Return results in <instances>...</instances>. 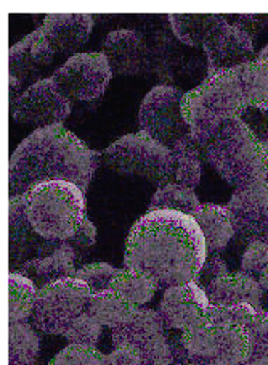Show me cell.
<instances>
[{
  "label": "cell",
  "instance_id": "cell-1",
  "mask_svg": "<svg viewBox=\"0 0 268 365\" xmlns=\"http://www.w3.org/2000/svg\"><path fill=\"white\" fill-rule=\"evenodd\" d=\"M208 255L195 217L177 211H148L129 232L124 266L143 270L169 288L195 282Z\"/></svg>",
  "mask_w": 268,
  "mask_h": 365
},
{
  "label": "cell",
  "instance_id": "cell-2",
  "mask_svg": "<svg viewBox=\"0 0 268 365\" xmlns=\"http://www.w3.org/2000/svg\"><path fill=\"white\" fill-rule=\"evenodd\" d=\"M100 153L87 147L65 125L37 129L24 138L9 163L10 197L26 193L43 182H73L87 192L95 175Z\"/></svg>",
  "mask_w": 268,
  "mask_h": 365
},
{
  "label": "cell",
  "instance_id": "cell-3",
  "mask_svg": "<svg viewBox=\"0 0 268 365\" xmlns=\"http://www.w3.org/2000/svg\"><path fill=\"white\" fill-rule=\"evenodd\" d=\"M182 108L191 137L204 148L223 124L241 119L249 108L238 69L210 74L186 91Z\"/></svg>",
  "mask_w": 268,
  "mask_h": 365
},
{
  "label": "cell",
  "instance_id": "cell-4",
  "mask_svg": "<svg viewBox=\"0 0 268 365\" xmlns=\"http://www.w3.org/2000/svg\"><path fill=\"white\" fill-rule=\"evenodd\" d=\"M21 198L28 222L43 240L70 242L87 219L85 193L73 182H43Z\"/></svg>",
  "mask_w": 268,
  "mask_h": 365
},
{
  "label": "cell",
  "instance_id": "cell-5",
  "mask_svg": "<svg viewBox=\"0 0 268 365\" xmlns=\"http://www.w3.org/2000/svg\"><path fill=\"white\" fill-rule=\"evenodd\" d=\"M204 155L235 188L264 182L268 178L267 145L242 119L223 124L214 138L205 143Z\"/></svg>",
  "mask_w": 268,
  "mask_h": 365
},
{
  "label": "cell",
  "instance_id": "cell-6",
  "mask_svg": "<svg viewBox=\"0 0 268 365\" xmlns=\"http://www.w3.org/2000/svg\"><path fill=\"white\" fill-rule=\"evenodd\" d=\"M103 163L116 174L145 179L159 188L172 184V150L143 132L111 143L103 152Z\"/></svg>",
  "mask_w": 268,
  "mask_h": 365
},
{
  "label": "cell",
  "instance_id": "cell-7",
  "mask_svg": "<svg viewBox=\"0 0 268 365\" xmlns=\"http://www.w3.org/2000/svg\"><path fill=\"white\" fill-rule=\"evenodd\" d=\"M151 74L161 86L195 89L208 78L204 52L180 42L172 31L161 29L151 43Z\"/></svg>",
  "mask_w": 268,
  "mask_h": 365
},
{
  "label": "cell",
  "instance_id": "cell-8",
  "mask_svg": "<svg viewBox=\"0 0 268 365\" xmlns=\"http://www.w3.org/2000/svg\"><path fill=\"white\" fill-rule=\"evenodd\" d=\"M92 289L85 282L68 277L39 288L33 324L47 335H65L70 325L87 311Z\"/></svg>",
  "mask_w": 268,
  "mask_h": 365
},
{
  "label": "cell",
  "instance_id": "cell-9",
  "mask_svg": "<svg viewBox=\"0 0 268 365\" xmlns=\"http://www.w3.org/2000/svg\"><path fill=\"white\" fill-rule=\"evenodd\" d=\"M185 92L172 86H156L143 98L139 110L140 132L171 148L190 134L182 102Z\"/></svg>",
  "mask_w": 268,
  "mask_h": 365
},
{
  "label": "cell",
  "instance_id": "cell-10",
  "mask_svg": "<svg viewBox=\"0 0 268 365\" xmlns=\"http://www.w3.org/2000/svg\"><path fill=\"white\" fill-rule=\"evenodd\" d=\"M113 74L102 52H89L70 56L52 79L70 102H93L103 96Z\"/></svg>",
  "mask_w": 268,
  "mask_h": 365
},
{
  "label": "cell",
  "instance_id": "cell-11",
  "mask_svg": "<svg viewBox=\"0 0 268 365\" xmlns=\"http://www.w3.org/2000/svg\"><path fill=\"white\" fill-rule=\"evenodd\" d=\"M70 115L71 102L61 93L52 78L36 81L11 106L14 119L37 129L58 125Z\"/></svg>",
  "mask_w": 268,
  "mask_h": 365
},
{
  "label": "cell",
  "instance_id": "cell-12",
  "mask_svg": "<svg viewBox=\"0 0 268 365\" xmlns=\"http://www.w3.org/2000/svg\"><path fill=\"white\" fill-rule=\"evenodd\" d=\"M203 52L208 61V76L236 69L252 60L254 37L220 15V20L203 43Z\"/></svg>",
  "mask_w": 268,
  "mask_h": 365
},
{
  "label": "cell",
  "instance_id": "cell-13",
  "mask_svg": "<svg viewBox=\"0 0 268 365\" xmlns=\"http://www.w3.org/2000/svg\"><path fill=\"white\" fill-rule=\"evenodd\" d=\"M53 47L50 46L42 28H37L34 33L24 37L9 52V79H10V105L14 106L15 100L20 98L23 87L31 81L39 78L43 68L50 66L55 60Z\"/></svg>",
  "mask_w": 268,
  "mask_h": 365
},
{
  "label": "cell",
  "instance_id": "cell-14",
  "mask_svg": "<svg viewBox=\"0 0 268 365\" xmlns=\"http://www.w3.org/2000/svg\"><path fill=\"white\" fill-rule=\"evenodd\" d=\"M236 234L251 242L268 243V182L236 188L228 201Z\"/></svg>",
  "mask_w": 268,
  "mask_h": 365
},
{
  "label": "cell",
  "instance_id": "cell-15",
  "mask_svg": "<svg viewBox=\"0 0 268 365\" xmlns=\"http://www.w3.org/2000/svg\"><path fill=\"white\" fill-rule=\"evenodd\" d=\"M102 53L114 74L140 76L151 73V47L139 31L117 29L109 33L102 43Z\"/></svg>",
  "mask_w": 268,
  "mask_h": 365
},
{
  "label": "cell",
  "instance_id": "cell-16",
  "mask_svg": "<svg viewBox=\"0 0 268 365\" xmlns=\"http://www.w3.org/2000/svg\"><path fill=\"white\" fill-rule=\"evenodd\" d=\"M210 301L205 289L195 282L166 288L159 314L167 329L185 330L208 319Z\"/></svg>",
  "mask_w": 268,
  "mask_h": 365
},
{
  "label": "cell",
  "instance_id": "cell-17",
  "mask_svg": "<svg viewBox=\"0 0 268 365\" xmlns=\"http://www.w3.org/2000/svg\"><path fill=\"white\" fill-rule=\"evenodd\" d=\"M41 28L55 53L66 56L76 53L89 41L93 16L89 14H48Z\"/></svg>",
  "mask_w": 268,
  "mask_h": 365
},
{
  "label": "cell",
  "instance_id": "cell-18",
  "mask_svg": "<svg viewBox=\"0 0 268 365\" xmlns=\"http://www.w3.org/2000/svg\"><path fill=\"white\" fill-rule=\"evenodd\" d=\"M210 304L232 306L240 303L252 304L262 311V294L264 289L260 282L245 272H228L215 279L205 288Z\"/></svg>",
  "mask_w": 268,
  "mask_h": 365
},
{
  "label": "cell",
  "instance_id": "cell-19",
  "mask_svg": "<svg viewBox=\"0 0 268 365\" xmlns=\"http://www.w3.org/2000/svg\"><path fill=\"white\" fill-rule=\"evenodd\" d=\"M76 257L77 255L71 245L61 242L53 253L28 261L18 272L29 277L36 285L42 288L52 282L76 275Z\"/></svg>",
  "mask_w": 268,
  "mask_h": 365
},
{
  "label": "cell",
  "instance_id": "cell-20",
  "mask_svg": "<svg viewBox=\"0 0 268 365\" xmlns=\"http://www.w3.org/2000/svg\"><path fill=\"white\" fill-rule=\"evenodd\" d=\"M193 217L201 227L210 253L225 250L227 245L233 240L236 230L228 206L205 203L199 206Z\"/></svg>",
  "mask_w": 268,
  "mask_h": 365
},
{
  "label": "cell",
  "instance_id": "cell-21",
  "mask_svg": "<svg viewBox=\"0 0 268 365\" xmlns=\"http://www.w3.org/2000/svg\"><path fill=\"white\" fill-rule=\"evenodd\" d=\"M9 238H10V264L20 262L31 250L37 248L41 253L43 240L36 234L34 229L28 222L26 212H24L21 195L10 197L9 203Z\"/></svg>",
  "mask_w": 268,
  "mask_h": 365
},
{
  "label": "cell",
  "instance_id": "cell-22",
  "mask_svg": "<svg viewBox=\"0 0 268 365\" xmlns=\"http://www.w3.org/2000/svg\"><path fill=\"white\" fill-rule=\"evenodd\" d=\"M164 330L166 325L159 311L140 307L127 324L113 330V344L114 348L121 344H132L141 349L154 338L164 335Z\"/></svg>",
  "mask_w": 268,
  "mask_h": 365
},
{
  "label": "cell",
  "instance_id": "cell-23",
  "mask_svg": "<svg viewBox=\"0 0 268 365\" xmlns=\"http://www.w3.org/2000/svg\"><path fill=\"white\" fill-rule=\"evenodd\" d=\"M201 145H199L191 134L172 147V184H178L188 188L199 185L203 178V158Z\"/></svg>",
  "mask_w": 268,
  "mask_h": 365
},
{
  "label": "cell",
  "instance_id": "cell-24",
  "mask_svg": "<svg viewBox=\"0 0 268 365\" xmlns=\"http://www.w3.org/2000/svg\"><path fill=\"white\" fill-rule=\"evenodd\" d=\"M139 309L140 307H136L111 288L92 293L89 306H87V312L92 314L103 327H109L113 330L127 324Z\"/></svg>",
  "mask_w": 268,
  "mask_h": 365
},
{
  "label": "cell",
  "instance_id": "cell-25",
  "mask_svg": "<svg viewBox=\"0 0 268 365\" xmlns=\"http://www.w3.org/2000/svg\"><path fill=\"white\" fill-rule=\"evenodd\" d=\"M217 325V324H215ZM252 339L247 327L222 324L217 325L215 357L209 362L235 364L251 361Z\"/></svg>",
  "mask_w": 268,
  "mask_h": 365
},
{
  "label": "cell",
  "instance_id": "cell-26",
  "mask_svg": "<svg viewBox=\"0 0 268 365\" xmlns=\"http://www.w3.org/2000/svg\"><path fill=\"white\" fill-rule=\"evenodd\" d=\"M171 31L177 39L188 47H203L220 15L215 14H172L167 16Z\"/></svg>",
  "mask_w": 268,
  "mask_h": 365
},
{
  "label": "cell",
  "instance_id": "cell-27",
  "mask_svg": "<svg viewBox=\"0 0 268 365\" xmlns=\"http://www.w3.org/2000/svg\"><path fill=\"white\" fill-rule=\"evenodd\" d=\"M39 288L29 277L9 274V324H24L33 317Z\"/></svg>",
  "mask_w": 268,
  "mask_h": 365
},
{
  "label": "cell",
  "instance_id": "cell-28",
  "mask_svg": "<svg viewBox=\"0 0 268 365\" xmlns=\"http://www.w3.org/2000/svg\"><path fill=\"white\" fill-rule=\"evenodd\" d=\"M159 282L143 270L136 269H121L116 279L111 283V289H114L124 298L136 307L149 303L159 289Z\"/></svg>",
  "mask_w": 268,
  "mask_h": 365
},
{
  "label": "cell",
  "instance_id": "cell-29",
  "mask_svg": "<svg viewBox=\"0 0 268 365\" xmlns=\"http://www.w3.org/2000/svg\"><path fill=\"white\" fill-rule=\"evenodd\" d=\"M238 69L249 108L268 113V63L255 56Z\"/></svg>",
  "mask_w": 268,
  "mask_h": 365
},
{
  "label": "cell",
  "instance_id": "cell-30",
  "mask_svg": "<svg viewBox=\"0 0 268 365\" xmlns=\"http://www.w3.org/2000/svg\"><path fill=\"white\" fill-rule=\"evenodd\" d=\"M41 339L29 324H9V365H34Z\"/></svg>",
  "mask_w": 268,
  "mask_h": 365
},
{
  "label": "cell",
  "instance_id": "cell-31",
  "mask_svg": "<svg viewBox=\"0 0 268 365\" xmlns=\"http://www.w3.org/2000/svg\"><path fill=\"white\" fill-rule=\"evenodd\" d=\"M199 206L201 203L193 188L178 184H167L158 188V192L153 195L148 211H177L193 216L199 210Z\"/></svg>",
  "mask_w": 268,
  "mask_h": 365
},
{
  "label": "cell",
  "instance_id": "cell-32",
  "mask_svg": "<svg viewBox=\"0 0 268 365\" xmlns=\"http://www.w3.org/2000/svg\"><path fill=\"white\" fill-rule=\"evenodd\" d=\"M180 336H182V343L190 354L204 362H209L215 357L217 325L210 322L209 317L185 329L180 333Z\"/></svg>",
  "mask_w": 268,
  "mask_h": 365
},
{
  "label": "cell",
  "instance_id": "cell-33",
  "mask_svg": "<svg viewBox=\"0 0 268 365\" xmlns=\"http://www.w3.org/2000/svg\"><path fill=\"white\" fill-rule=\"evenodd\" d=\"M259 309H255L252 304L240 303L232 306H215L210 304L208 317L210 322L217 325L230 324V325H241L251 329V325L255 322L259 316Z\"/></svg>",
  "mask_w": 268,
  "mask_h": 365
},
{
  "label": "cell",
  "instance_id": "cell-34",
  "mask_svg": "<svg viewBox=\"0 0 268 365\" xmlns=\"http://www.w3.org/2000/svg\"><path fill=\"white\" fill-rule=\"evenodd\" d=\"M102 330L103 325L100 324L92 314L85 311L74 320L63 336L68 339L70 344L97 348V343L100 341V336H102Z\"/></svg>",
  "mask_w": 268,
  "mask_h": 365
},
{
  "label": "cell",
  "instance_id": "cell-35",
  "mask_svg": "<svg viewBox=\"0 0 268 365\" xmlns=\"http://www.w3.org/2000/svg\"><path fill=\"white\" fill-rule=\"evenodd\" d=\"M119 270L121 269H116L108 262H92L77 269L74 277L85 282L90 287L92 293H98L111 288V283H113L117 274H119Z\"/></svg>",
  "mask_w": 268,
  "mask_h": 365
},
{
  "label": "cell",
  "instance_id": "cell-36",
  "mask_svg": "<svg viewBox=\"0 0 268 365\" xmlns=\"http://www.w3.org/2000/svg\"><path fill=\"white\" fill-rule=\"evenodd\" d=\"M48 365H108V357L97 348L70 344L61 349Z\"/></svg>",
  "mask_w": 268,
  "mask_h": 365
},
{
  "label": "cell",
  "instance_id": "cell-37",
  "mask_svg": "<svg viewBox=\"0 0 268 365\" xmlns=\"http://www.w3.org/2000/svg\"><path fill=\"white\" fill-rule=\"evenodd\" d=\"M254 365H268V311H260L255 322L251 325Z\"/></svg>",
  "mask_w": 268,
  "mask_h": 365
},
{
  "label": "cell",
  "instance_id": "cell-38",
  "mask_svg": "<svg viewBox=\"0 0 268 365\" xmlns=\"http://www.w3.org/2000/svg\"><path fill=\"white\" fill-rule=\"evenodd\" d=\"M268 269V243L251 242L241 257V272L262 275Z\"/></svg>",
  "mask_w": 268,
  "mask_h": 365
},
{
  "label": "cell",
  "instance_id": "cell-39",
  "mask_svg": "<svg viewBox=\"0 0 268 365\" xmlns=\"http://www.w3.org/2000/svg\"><path fill=\"white\" fill-rule=\"evenodd\" d=\"M140 352L143 365H171L172 362V346L166 333L143 346Z\"/></svg>",
  "mask_w": 268,
  "mask_h": 365
},
{
  "label": "cell",
  "instance_id": "cell-40",
  "mask_svg": "<svg viewBox=\"0 0 268 365\" xmlns=\"http://www.w3.org/2000/svg\"><path fill=\"white\" fill-rule=\"evenodd\" d=\"M73 247V250L76 251V255L85 253L89 251L93 245L97 243V227L93 225V222H90L89 219H85L84 224L80 225L79 230L76 232L70 242H68Z\"/></svg>",
  "mask_w": 268,
  "mask_h": 365
},
{
  "label": "cell",
  "instance_id": "cell-41",
  "mask_svg": "<svg viewBox=\"0 0 268 365\" xmlns=\"http://www.w3.org/2000/svg\"><path fill=\"white\" fill-rule=\"evenodd\" d=\"M108 365H143L141 352L132 344H121L109 352Z\"/></svg>",
  "mask_w": 268,
  "mask_h": 365
},
{
  "label": "cell",
  "instance_id": "cell-42",
  "mask_svg": "<svg viewBox=\"0 0 268 365\" xmlns=\"http://www.w3.org/2000/svg\"><path fill=\"white\" fill-rule=\"evenodd\" d=\"M227 274H228L227 262L223 261L219 255H214V256L208 257V261H205L201 274H199L196 282L198 283L204 282L205 288H208L215 279H219V277L227 275Z\"/></svg>",
  "mask_w": 268,
  "mask_h": 365
},
{
  "label": "cell",
  "instance_id": "cell-43",
  "mask_svg": "<svg viewBox=\"0 0 268 365\" xmlns=\"http://www.w3.org/2000/svg\"><path fill=\"white\" fill-rule=\"evenodd\" d=\"M171 346H172V362L171 365H205L201 359L195 357L190 354L188 351L182 343V336L180 335H172L169 338Z\"/></svg>",
  "mask_w": 268,
  "mask_h": 365
},
{
  "label": "cell",
  "instance_id": "cell-44",
  "mask_svg": "<svg viewBox=\"0 0 268 365\" xmlns=\"http://www.w3.org/2000/svg\"><path fill=\"white\" fill-rule=\"evenodd\" d=\"M233 20H236L233 21L235 24H238L240 28H242L246 33H249L254 37L259 29H262L268 24V15H252V14L236 15L233 16Z\"/></svg>",
  "mask_w": 268,
  "mask_h": 365
},
{
  "label": "cell",
  "instance_id": "cell-45",
  "mask_svg": "<svg viewBox=\"0 0 268 365\" xmlns=\"http://www.w3.org/2000/svg\"><path fill=\"white\" fill-rule=\"evenodd\" d=\"M260 287H262V289H264V293L267 294V297H268V269L265 270V272L264 274H262L260 275Z\"/></svg>",
  "mask_w": 268,
  "mask_h": 365
},
{
  "label": "cell",
  "instance_id": "cell-46",
  "mask_svg": "<svg viewBox=\"0 0 268 365\" xmlns=\"http://www.w3.org/2000/svg\"><path fill=\"white\" fill-rule=\"evenodd\" d=\"M257 58H259V60H264V61L268 63V43H267V46H265L264 48L260 50L259 55H257Z\"/></svg>",
  "mask_w": 268,
  "mask_h": 365
},
{
  "label": "cell",
  "instance_id": "cell-47",
  "mask_svg": "<svg viewBox=\"0 0 268 365\" xmlns=\"http://www.w3.org/2000/svg\"><path fill=\"white\" fill-rule=\"evenodd\" d=\"M205 365H254L251 361L247 362H235V364H220V362H205Z\"/></svg>",
  "mask_w": 268,
  "mask_h": 365
},
{
  "label": "cell",
  "instance_id": "cell-48",
  "mask_svg": "<svg viewBox=\"0 0 268 365\" xmlns=\"http://www.w3.org/2000/svg\"><path fill=\"white\" fill-rule=\"evenodd\" d=\"M265 115L268 116V113H265ZM262 142H264L265 145H267V148H268V124H267V129H265V134H264V137H262Z\"/></svg>",
  "mask_w": 268,
  "mask_h": 365
}]
</instances>
